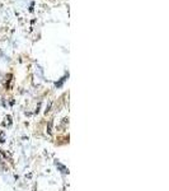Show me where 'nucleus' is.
Wrapping results in <instances>:
<instances>
[{"instance_id": "1", "label": "nucleus", "mask_w": 169, "mask_h": 191, "mask_svg": "<svg viewBox=\"0 0 169 191\" xmlns=\"http://www.w3.org/2000/svg\"><path fill=\"white\" fill-rule=\"evenodd\" d=\"M51 127H52V122L50 121V122H48V127H47V130H48L50 134H51V131H52V130H51Z\"/></svg>"}]
</instances>
